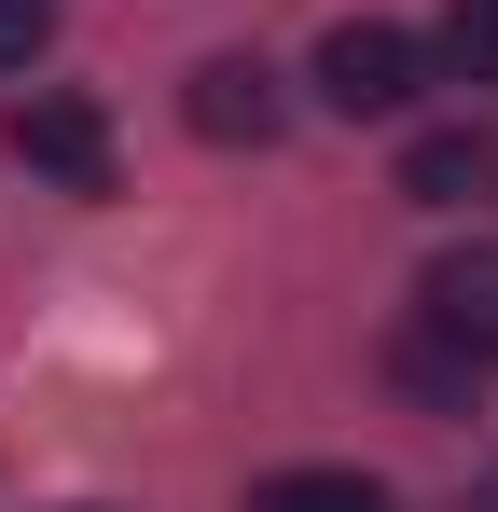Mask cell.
<instances>
[{"instance_id":"obj_2","label":"cell","mask_w":498,"mask_h":512,"mask_svg":"<svg viewBox=\"0 0 498 512\" xmlns=\"http://www.w3.org/2000/svg\"><path fill=\"white\" fill-rule=\"evenodd\" d=\"M415 84H429L415 28H388V14H346V28H319V97L346 111V125H388V111H415Z\"/></svg>"},{"instance_id":"obj_6","label":"cell","mask_w":498,"mask_h":512,"mask_svg":"<svg viewBox=\"0 0 498 512\" xmlns=\"http://www.w3.org/2000/svg\"><path fill=\"white\" fill-rule=\"evenodd\" d=\"M249 512H402V499H388L374 471H263Z\"/></svg>"},{"instance_id":"obj_8","label":"cell","mask_w":498,"mask_h":512,"mask_svg":"<svg viewBox=\"0 0 498 512\" xmlns=\"http://www.w3.org/2000/svg\"><path fill=\"white\" fill-rule=\"evenodd\" d=\"M42 42H56V0H0V70H28Z\"/></svg>"},{"instance_id":"obj_4","label":"cell","mask_w":498,"mask_h":512,"mask_svg":"<svg viewBox=\"0 0 498 512\" xmlns=\"http://www.w3.org/2000/svg\"><path fill=\"white\" fill-rule=\"evenodd\" d=\"M14 153L56 180V194H111V125H97V97H14Z\"/></svg>"},{"instance_id":"obj_1","label":"cell","mask_w":498,"mask_h":512,"mask_svg":"<svg viewBox=\"0 0 498 512\" xmlns=\"http://www.w3.org/2000/svg\"><path fill=\"white\" fill-rule=\"evenodd\" d=\"M498 374V250H443L415 277V333H402V388L415 402H471Z\"/></svg>"},{"instance_id":"obj_7","label":"cell","mask_w":498,"mask_h":512,"mask_svg":"<svg viewBox=\"0 0 498 512\" xmlns=\"http://www.w3.org/2000/svg\"><path fill=\"white\" fill-rule=\"evenodd\" d=\"M443 70L457 84H498V0H457L443 14Z\"/></svg>"},{"instance_id":"obj_5","label":"cell","mask_w":498,"mask_h":512,"mask_svg":"<svg viewBox=\"0 0 498 512\" xmlns=\"http://www.w3.org/2000/svg\"><path fill=\"white\" fill-rule=\"evenodd\" d=\"M402 194H415V208H471V194H498V139H485V125H429V139H402Z\"/></svg>"},{"instance_id":"obj_3","label":"cell","mask_w":498,"mask_h":512,"mask_svg":"<svg viewBox=\"0 0 498 512\" xmlns=\"http://www.w3.org/2000/svg\"><path fill=\"white\" fill-rule=\"evenodd\" d=\"M180 125H194L208 153H263V139L291 125V97H277V70H263V56H208V70L180 84Z\"/></svg>"}]
</instances>
